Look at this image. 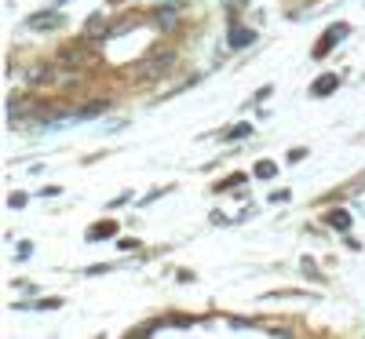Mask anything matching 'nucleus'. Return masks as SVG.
<instances>
[{
  "mask_svg": "<svg viewBox=\"0 0 365 339\" xmlns=\"http://www.w3.org/2000/svg\"><path fill=\"white\" fill-rule=\"evenodd\" d=\"M336 77H332V73H325V77H318L314 80V88H311V95H329V91H336Z\"/></svg>",
  "mask_w": 365,
  "mask_h": 339,
  "instance_id": "39448f33",
  "label": "nucleus"
},
{
  "mask_svg": "<svg viewBox=\"0 0 365 339\" xmlns=\"http://www.w3.org/2000/svg\"><path fill=\"white\" fill-rule=\"evenodd\" d=\"M175 66V51H158L154 58H146V63H139V66H132L128 73L132 77H146V80H154V77H161L165 70H172Z\"/></svg>",
  "mask_w": 365,
  "mask_h": 339,
  "instance_id": "f257e3e1",
  "label": "nucleus"
},
{
  "mask_svg": "<svg viewBox=\"0 0 365 339\" xmlns=\"http://www.w3.org/2000/svg\"><path fill=\"white\" fill-rule=\"evenodd\" d=\"M347 33H351V26H344V22H336V26H329V33H325V37L318 41L314 55H318V58H322V55H329V51L336 48V44H340V41H344Z\"/></svg>",
  "mask_w": 365,
  "mask_h": 339,
  "instance_id": "f03ea898",
  "label": "nucleus"
},
{
  "mask_svg": "<svg viewBox=\"0 0 365 339\" xmlns=\"http://www.w3.org/2000/svg\"><path fill=\"white\" fill-rule=\"evenodd\" d=\"M113 230H117V226H113V223H99V226H96V230H88V241H103V237H110V234H113Z\"/></svg>",
  "mask_w": 365,
  "mask_h": 339,
  "instance_id": "6e6552de",
  "label": "nucleus"
},
{
  "mask_svg": "<svg viewBox=\"0 0 365 339\" xmlns=\"http://www.w3.org/2000/svg\"><path fill=\"white\" fill-rule=\"evenodd\" d=\"M274 175H278L274 161H259V165H256V179H274Z\"/></svg>",
  "mask_w": 365,
  "mask_h": 339,
  "instance_id": "1a4fd4ad",
  "label": "nucleus"
},
{
  "mask_svg": "<svg viewBox=\"0 0 365 339\" xmlns=\"http://www.w3.org/2000/svg\"><path fill=\"white\" fill-rule=\"evenodd\" d=\"M252 41H256V33H252V29H245V26H234L230 33H227V44L230 48H249Z\"/></svg>",
  "mask_w": 365,
  "mask_h": 339,
  "instance_id": "20e7f679",
  "label": "nucleus"
},
{
  "mask_svg": "<svg viewBox=\"0 0 365 339\" xmlns=\"http://www.w3.org/2000/svg\"><path fill=\"white\" fill-rule=\"evenodd\" d=\"M154 22H158V29H172V26H175V4L161 8V11L154 15Z\"/></svg>",
  "mask_w": 365,
  "mask_h": 339,
  "instance_id": "423d86ee",
  "label": "nucleus"
},
{
  "mask_svg": "<svg viewBox=\"0 0 365 339\" xmlns=\"http://www.w3.org/2000/svg\"><path fill=\"white\" fill-rule=\"evenodd\" d=\"M325 223H329V226H336V230H351V215H347V212H329V215H325Z\"/></svg>",
  "mask_w": 365,
  "mask_h": 339,
  "instance_id": "0eeeda50",
  "label": "nucleus"
},
{
  "mask_svg": "<svg viewBox=\"0 0 365 339\" xmlns=\"http://www.w3.org/2000/svg\"><path fill=\"white\" fill-rule=\"evenodd\" d=\"M26 26L29 29H55V26H63V15L58 11H37V15H29Z\"/></svg>",
  "mask_w": 365,
  "mask_h": 339,
  "instance_id": "7ed1b4c3",
  "label": "nucleus"
}]
</instances>
